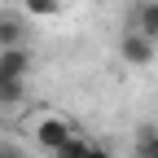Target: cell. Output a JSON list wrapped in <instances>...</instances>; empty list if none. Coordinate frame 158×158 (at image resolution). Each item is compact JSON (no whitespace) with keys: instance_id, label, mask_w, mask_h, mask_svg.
Listing matches in <instances>:
<instances>
[{"instance_id":"2","label":"cell","mask_w":158,"mask_h":158,"mask_svg":"<svg viewBox=\"0 0 158 158\" xmlns=\"http://www.w3.org/2000/svg\"><path fill=\"white\" fill-rule=\"evenodd\" d=\"M118 57H123L127 66H149V62H154V44H149L141 31H132V27H127L123 40H118Z\"/></svg>"},{"instance_id":"11","label":"cell","mask_w":158,"mask_h":158,"mask_svg":"<svg viewBox=\"0 0 158 158\" xmlns=\"http://www.w3.org/2000/svg\"><path fill=\"white\" fill-rule=\"evenodd\" d=\"M84 158H110V149H106V145H97V141H88V149H84Z\"/></svg>"},{"instance_id":"1","label":"cell","mask_w":158,"mask_h":158,"mask_svg":"<svg viewBox=\"0 0 158 158\" xmlns=\"http://www.w3.org/2000/svg\"><path fill=\"white\" fill-rule=\"evenodd\" d=\"M70 136H75V123H70L66 114H57V110H35L31 114V141L44 149V154H57Z\"/></svg>"},{"instance_id":"6","label":"cell","mask_w":158,"mask_h":158,"mask_svg":"<svg viewBox=\"0 0 158 158\" xmlns=\"http://www.w3.org/2000/svg\"><path fill=\"white\" fill-rule=\"evenodd\" d=\"M136 158H158V127L136 132Z\"/></svg>"},{"instance_id":"9","label":"cell","mask_w":158,"mask_h":158,"mask_svg":"<svg viewBox=\"0 0 158 158\" xmlns=\"http://www.w3.org/2000/svg\"><path fill=\"white\" fill-rule=\"evenodd\" d=\"M22 9L27 13H40V18H53L62 5H57V0H22Z\"/></svg>"},{"instance_id":"3","label":"cell","mask_w":158,"mask_h":158,"mask_svg":"<svg viewBox=\"0 0 158 158\" xmlns=\"http://www.w3.org/2000/svg\"><path fill=\"white\" fill-rule=\"evenodd\" d=\"M31 66H35L31 48H0V79H22L27 84Z\"/></svg>"},{"instance_id":"8","label":"cell","mask_w":158,"mask_h":158,"mask_svg":"<svg viewBox=\"0 0 158 158\" xmlns=\"http://www.w3.org/2000/svg\"><path fill=\"white\" fill-rule=\"evenodd\" d=\"M84 149H88V136H79V132H75V136H70V141L57 149L53 158H84Z\"/></svg>"},{"instance_id":"5","label":"cell","mask_w":158,"mask_h":158,"mask_svg":"<svg viewBox=\"0 0 158 158\" xmlns=\"http://www.w3.org/2000/svg\"><path fill=\"white\" fill-rule=\"evenodd\" d=\"M0 48H27V22L18 13H0Z\"/></svg>"},{"instance_id":"7","label":"cell","mask_w":158,"mask_h":158,"mask_svg":"<svg viewBox=\"0 0 158 158\" xmlns=\"http://www.w3.org/2000/svg\"><path fill=\"white\" fill-rule=\"evenodd\" d=\"M27 97V84L22 79H0V106H18Z\"/></svg>"},{"instance_id":"4","label":"cell","mask_w":158,"mask_h":158,"mask_svg":"<svg viewBox=\"0 0 158 158\" xmlns=\"http://www.w3.org/2000/svg\"><path fill=\"white\" fill-rule=\"evenodd\" d=\"M132 31H141L149 44L158 40V0H141V5L132 9Z\"/></svg>"},{"instance_id":"10","label":"cell","mask_w":158,"mask_h":158,"mask_svg":"<svg viewBox=\"0 0 158 158\" xmlns=\"http://www.w3.org/2000/svg\"><path fill=\"white\" fill-rule=\"evenodd\" d=\"M0 158H27V149L18 141H0Z\"/></svg>"}]
</instances>
